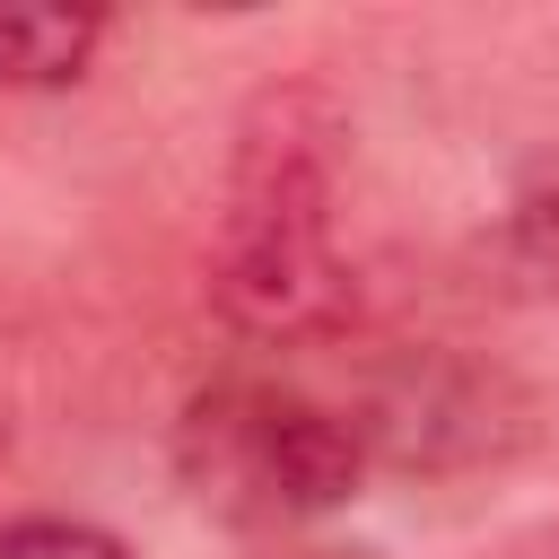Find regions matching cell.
Returning <instances> with one entry per match:
<instances>
[{
    "label": "cell",
    "mask_w": 559,
    "mask_h": 559,
    "mask_svg": "<svg viewBox=\"0 0 559 559\" xmlns=\"http://www.w3.org/2000/svg\"><path fill=\"white\" fill-rule=\"evenodd\" d=\"M280 559H367V550H280Z\"/></svg>",
    "instance_id": "cell-7"
},
{
    "label": "cell",
    "mask_w": 559,
    "mask_h": 559,
    "mask_svg": "<svg viewBox=\"0 0 559 559\" xmlns=\"http://www.w3.org/2000/svg\"><path fill=\"white\" fill-rule=\"evenodd\" d=\"M96 44H105L96 9H0V87H26V96L79 87Z\"/></svg>",
    "instance_id": "cell-4"
},
{
    "label": "cell",
    "mask_w": 559,
    "mask_h": 559,
    "mask_svg": "<svg viewBox=\"0 0 559 559\" xmlns=\"http://www.w3.org/2000/svg\"><path fill=\"white\" fill-rule=\"evenodd\" d=\"M175 480L201 515L236 533H288L358 498L367 445L349 411L280 384V376H218L175 419Z\"/></svg>",
    "instance_id": "cell-2"
},
{
    "label": "cell",
    "mask_w": 559,
    "mask_h": 559,
    "mask_svg": "<svg viewBox=\"0 0 559 559\" xmlns=\"http://www.w3.org/2000/svg\"><path fill=\"white\" fill-rule=\"evenodd\" d=\"M0 559H131V542L87 524V515H9Z\"/></svg>",
    "instance_id": "cell-6"
},
{
    "label": "cell",
    "mask_w": 559,
    "mask_h": 559,
    "mask_svg": "<svg viewBox=\"0 0 559 559\" xmlns=\"http://www.w3.org/2000/svg\"><path fill=\"white\" fill-rule=\"evenodd\" d=\"M367 472H402V480H472V472H507L515 454H533L542 437V393L454 341H419L402 358H384L349 411Z\"/></svg>",
    "instance_id": "cell-3"
},
{
    "label": "cell",
    "mask_w": 559,
    "mask_h": 559,
    "mask_svg": "<svg viewBox=\"0 0 559 559\" xmlns=\"http://www.w3.org/2000/svg\"><path fill=\"white\" fill-rule=\"evenodd\" d=\"M498 262L515 271L524 297L559 306V157H524L498 210Z\"/></svg>",
    "instance_id": "cell-5"
},
{
    "label": "cell",
    "mask_w": 559,
    "mask_h": 559,
    "mask_svg": "<svg viewBox=\"0 0 559 559\" xmlns=\"http://www.w3.org/2000/svg\"><path fill=\"white\" fill-rule=\"evenodd\" d=\"M341 183H349V105L288 70L236 105L218 236H210V297L227 332L288 349L332 332L349 271H341Z\"/></svg>",
    "instance_id": "cell-1"
},
{
    "label": "cell",
    "mask_w": 559,
    "mask_h": 559,
    "mask_svg": "<svg viewBox=\"0 0 559 559\" xmlns=\"http://www.w3.org/2000/svg\"><path fill=\"white\" fill-rule=\"evenodd\" d=\"M9 437H17V428H9V402H0V472H9Z\"/></svg>",
    "instance_id": "cell-8"
}]
</instances>
